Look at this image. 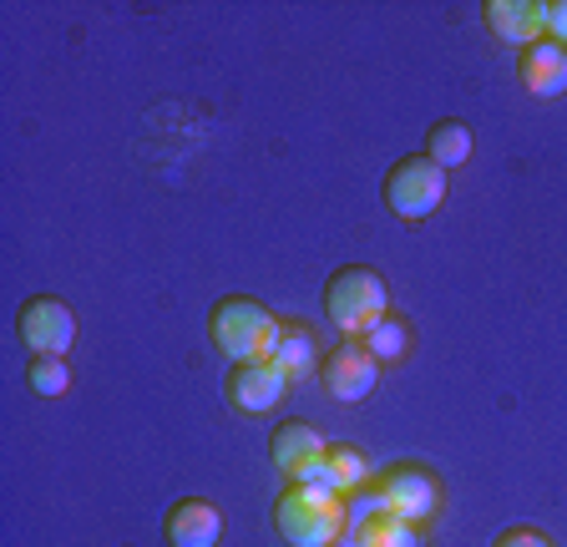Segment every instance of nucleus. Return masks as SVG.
<instances>
[{"label":"nucleus","mask_w":567,"mask_h":547,"mask_svg":"<svg viewBox=\"0 0 567 547\" xmlns=\"http://www.w3.org/2000/svg\"><path fill=\"white\" fill-rule=\"evenodd\" d=\"M324 314L340 334L350 340H365L380 320L390 314V289L375 269L365 264H344L340 274H330V285H324Z\"/></svg>","instance_id":"f03ea898"},{"label":"nucleus","mask_w":567,"mask_h":547,"mask_svg":"<svg viewBox=\"0 0 567 547\" xmlns=\"http://www.w3.org/2000/svg\"><path fill=\"white\" fill-rule=\"evenodd\" d=\"M208 340L224 350L228 360H269L274 340H279V320L264 310L254 295H224L208 314Z\"/></svg>","instance_id":"7ed1b4c3"},{"label":"nucleus","mask_w":567,"mask_h":547,"mask_svg":"<svg viewBox=\"0 0 567 547\" xmlns=\"http://www.w3.org/2000/svg\"><path fill=\"white\" fill-rule=\"evenodd\" d=\"M375 497L385 512H395V517H405V523H425L431 512H436L441 502V487L436 476L421 472V466H390V472L375 476Z\"/></svg>","instance_id":"0eeeda50"},{"label":"nucleus","mask_w":567,"mask_h":547,"mask_svg":"<svg viewBox=\"0 0 567 547\" xmlns=\"http://www.w3.org/2000/svg\"><path fill=\"white\" fill-rule=\"evenodd\" d=\"M25 381H31L35 395L56 401V395H66L71 370H66V360H61V355H31V365H25Z\"/></svg>","instance_id":"a211bd4d"},{"label":"nucleus","mask_w":567,"mask_h":547,"mask_svg":"<svg viewBox=\"0 0 567 547\" xmlns=\"http://www.w3.org/2000/svg\"><path fill=\"white\" fill-rule=\"evenodd\" d=\"M350 537L354 543H344V547H421L415 523H405V517H395V512L375 507L365 517V497L350 502Z\"/></svg>","instance_id":"ddd939ff"},{"label":"nucleus","mask_w":567,"mask_h":547,"mask_svg":"<svg viewBox=\"0 0 567 547\" xmlns=\"http://www.w3.org/2000/svg\"><path fill=\"white\" fill-rule=\"evenodd\" d=\"M446 188H451V173H441L431 157H401V163L385 173V208L401 224H421L431 218L446 203Z\"/></svg>","instance_id":"20e7f679"},{"label":"nucleus","mask_w":567,"mask_h":547,"mask_svg":"<svg viewBox=\"0 0 567 547\" xmlns=\"http://www.w3.org/2000/svg\"><path fill=\"white\" fill-rule=\"evenodd\" d=\"M472 127H466V122L461 117H441L436 127L425 132V157H431V163L441 167V173H451V167H461L466 163V157H472Z\"/></svg>","instance_id":"2eb2a0df"},{"label":"nucleus","mask_w":567,"mask_h":547,"mask_svg":"<svg viewBox=\"0 0 567 547\" xmlns=\"http://www.w3.org/2000/svg\"><path fill=\"white\" fill-rule=\"evenodd\" d=\"M163 537H167V547H218V537H224V512H218L213 497H183L167 507Z\"/></svg>","instance_id":"9b49d317"},{"label":"nucleus","mask_w":567,"mask_h":547,"mask_svg":"<svg viewBox=\"0 0 567 547\" xmlns=\"http://www.w3.org/2000/svg\"><path fill=\"white\" fill-rule=\"evenodd\" d=\"M547 41L567 51V0H547Z\"/></svg>","instance_id":"aec40b11"},{"label":"nucleus","mask_w":567,"mask_h":547,"mask_svg":"<svg viewBox=\"0 0 567 547\" xmlns=\"http://www.w3.org/2000/svg\"><path fill=\"white\" fill-rule=\"evenodd\" d=\"M319 381H324V391H330L334 401L354 405V401H370V391H375V381H380V365L360 340H344V345H334L330 355L319 360Z\"/></svg>","instance_id":"6e6552de"},{"label":"nucleus","mask_w":567,"mask_h":547,"mask_svg":"<svg viewBox=\"0 0 567 547\" xmlns=\"http://www.w3.org/2000/svg\"><path fill=\"white\" fill-rule=\"evenodd\" d=\"M360 345H365L370 355H375V365H395V360H405V350H411V324H405L401 314L390 310L385 320H380L375 330H370L365 340H360Z\"/></svg>","instance_id":"f3484780"},{"label":"nucleus","mask_w":567,"mask_h":547,"mask_svg":"<svg viewBox=\"0 0 567 547\" xmlns=\"http://www.w3.org/2000/svg\"><path fill=\"white\" fill-rule=\"evenodd\" d=\"M228 405L234 411H244V416H264V411H274V405L289 395V375H284L274 360H238L234 370H228Z\"/></svg>","instance_id":"1a4fd4ad"},{"label":"nucleus","mask_w":567,"mask_h":547,"mask_svg":"<svg viewBox=\"0 0 567 547\" xmlns=\"http://www.w3.org/2000/svg\"><path fill=\"white\" fill-rule=\"evenodd\" d=\"M324 436L309 421L289 416L269 436V462L284 472V482H324Z\"/></svg>","instance_id":"39448f33"},{"label":"nucleus","mask_w":567,"mask_h":547,"mask_svg":"<svg viewBox=\"0 0 567 547\" xmlns=\"http://www.w3.org/2000/svg\"><path fill=\"white\" fill-rule=\"evenodd\" d=\"M365 482H370V462L354 452V446L334 441L330 452H324V487H334L340 497H354Z\"/></svg>","instance_id":"dca6fc26"},{"label":"nucleus","mask_w":567,"mask_h":547,"mask_svg":"<svg viewBox=\"0 0 567 547\" xmlns=\"http://www.w3.org/2000/svg\"><path fill=\"white\" fill-rule=\"evenodd\" d=\"M274 533L289 547H340L350 533V502L324 482H289L274 502Z\"/></svg>","instance_id":"f257e3e1"},{"label":"nucleus","mask_w":567,"mask_h":547,"mask_svg":"<svg viewBox=\"0 0 567 547\" xmlns=\"http://www.w3.org/2000/svg\"><path fill=\"white\" fill-rule=\"evenodd\" d=\"M274 365L289 375V385L305 381V375H315L319 370V330L309 320H279V340H274Z\"/></svg>","instance_id":"4468645a"},{"label":"nucleus","mask_w":567,"mask_h":547,"mask_svg":"<svg viewBox=\"0 0 567 547\" xmlns=\"http://www.w3.org/2000/svg\"><path fill=\"white\" fill-rule=\"evenodd\" d=\"M492 547H553V537L537 533V527H507V533L496 537Z\"/></svg>","instance_id":"6ab92c4d"},{"label":"nucleus","mask_w":567,"mask_h":547,"mask_svg":"<svg viewBox=\"0 0 567 547\" xmlns=\"http://www.w3.org/2000/svg\"><path fill=\"white\" fill-rule=\"evenodd\" d=\"M517 82L527 96H537V102H553V96L567 92V51L557 47V41H537V47L522 51L517 61Z\"/></svg>","instance_id":"f8f14e48"},{"label":"nucleus","mask_w":567,"mask_h":547,"mask_svg":"<svg viewBox=\"0 0 567 547\" xmlns=\"http://www.w3.org/2000/svg\"><path fill=\"white\" fill-rule=\"evenodd\" d=\"M482 21L496 41L527 51L537 41H547V0H486Z\"/></svg>","instance_id":"9d476101"},{"label":"nucleus","mask_w":567,"mask_h":547,"mask_svg":"<svg viewBox=\"0 0 567 547\" xmlns=\"http://www.w3.org/2000/svg\"><path fill=\"white\" fill-rule=\"evenodd\" d=\"M16 330L31 345V355H66V345L76 340V314L56 295H31L16 314Z\"/></svg>","instance_id":"423d86ee"}]
</instances>
